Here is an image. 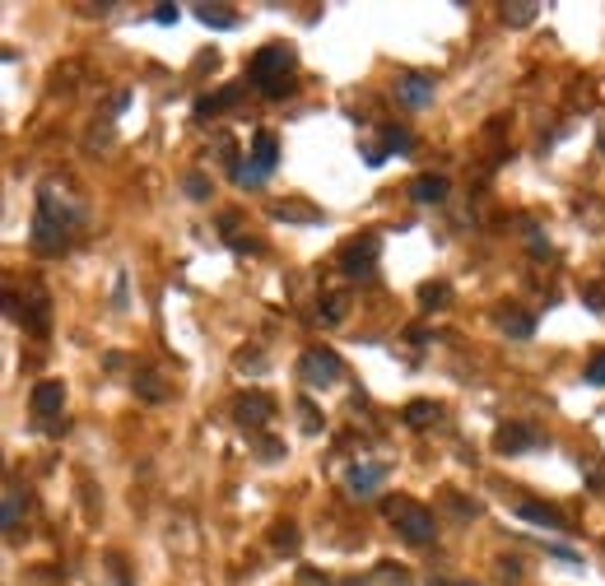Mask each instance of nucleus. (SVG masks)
Returning <instances> with one entry per match:
<instances>
[{
    "instance_id": "ea45409f",
    "label": "nucleus",
    "mask_w": 605,
    "mask_h": 586,
    "mask_svg": "<svg viewBox=\"0 0 605 586\" xmlns=\"http://www.w3.org/2000/svg\"><path fill=\"white\" fill-rule=\"evenodd\" d=\"M452 586H480V582H452Z\"/></svg>"
},
{
    "instance_id": "e433bc0d",
    "label": "nucleus",
    "mask_w": 605,
    "mask_h": 586,
    "mask_svg": "<svg viewBox=\"0 0 605 586\" xmlns=\"http://www.w3.org/2000/svg\"><path fill=\"white\" fill-rule=\"evenodd\" d=\"M587 480H592V489H605V466H596L592 475H587Z\"/></svg>"
},
{
    "instance_id": "0eeeda50",
    "label": "nucleus",
    "mask_w": 605,
    "mask_h": 586,
    "mask_svg": "<svg viewBox=\"0 0 605 586\" xmlns=\"http://www.w3.org/2000/svg\"><path fill=\"white\" fill-rule=\"evenodd\" d=\"M340 377H345V363H340L336 349H308L303 354V382L308 387H336Z\"/></svg>"
},
{
    "instance_id": "473e14b6",
    "label": "nucleus",
    "mask_w": 605,
    "mask_h": 586,
    "mask_svg": "<svg viewBox=\"0 0 605 586\" xmlns=\"http://www.w3.org/2000/svg\"><path fill=\"white\" fill-rule=\"evenodd\" d=\"M377 573H382V577H396V582H405V577H410V568H401V563H382Z\"/></svg>"
},
{
    "instance_id": "f704fd0d",
    "label": "nucleus",
    "mask_w": 605,
    "mask_h": 586,
    "mask_svg": "<svg viewBox=\"0 0 605 586\" xmlns=\"http://www.w3.org/2000/svg\"><path fill=\"white\" fill-rule=\"evenodd\" d=\"M187 196H196V200H205V196H210V187H205L201 177H187Z\"/></svg>"
},
{
    "instance_id": "2f4dec72",
    "label": "nucleus",
    "mask_w": 605,
    "mask_h": 586,
    "mask_svg": "<svg viewBox=\"0 0 605 586\" xmlns=\"http://www.w3.org/2000/svg\"><path fill=\"white\" fill-rule=\"evenodd\" d=\"M108 568H112V577H117V586H131V577H126V563H121V554H108Z\"/></svg>"
},
{
    "instance_id": "4468645a",
    "label": "nucleus",
    "mask_w": 605,
    "mask_h": 586,
    "mask_svg": "<svg viewBox=\"0 0 605 586\" xmlns=\"http://www.w3.org/2000/svg\"><path fill=\"white\" fill-rule=\"evenodd\" d=\"M498 331L512 335V340H531V335H536V317H526V312L508 307V312H498Z\"/></svg>"
},
{
    "instance_id": "6ab92c4d",
    "label": "nucleus",
    "mask_w": 605,
    "mask_h": 586,
    "mask_svg": "<svg viewBox=\"0 0 605 586\" xmlns=\"http://www.w3.org/2000/svg\"><path fill=\"white\" fill-rule=\"evenodd\" d=\"M410 196H415L419 205H438V200L447 196V177H419L415 187H410Z\"/></svg>"
},
{
    "instance_id": "c9c22d12",
    "label": "nucleus",
    "mask_w": 605,
    "mask_h": 586,
    "mask_svg": "<svg viewBox=\"0 0 605 586\" xmlns=\"http://www.w3.org/2000/svg\"><path fill=\"white\" fill-rule=\"evenodd\" d=\"M587 303H592L596 312H605V293H601V289H592V293H587Z\"/></svg>"
},
{
    "instance_id": "39448f33",
    "label": "nucleus",
    "mask_w": 605,
    "mask_h": 586,
    "mask_svg": "<svg viewBox=\"0 0 605 586\" xmlns=\"http://www.w3.org/2000/svg\"><path fill=\"white\" fill-rule=\"evenodd\" d=\"M28 410H33V419H38L42 433H52L56 424H61V414H66V382H38L33 387V400H28Z\"/></svg>"
},
{
    "instance_id": "c756f323",
    "label": "nucleus",
    "mask_w": 605,
    "mask_h": 586,
    "mask_svg": "<svg viewBox=\"0 0 605 586\" xmlns=\"http://www.w3.org/2000/svg\"><path fill=\"white\" fill-rule=\"evenodd\" d=\"M177 19H182L177 5H154V24H177Z\"/></svg>"
},
{
    "instance_id": "f3484780",
    "label": "nucleus",
    "mask_w": 605,
    "mask_h": 586,
    "mask_svg": "<svg viewBox=\"0 0 605 586\" xmlns=\"http://www.w3.org/2000/svg\"><path fill=\"white\" fill-rule=\"evenodd\" d=\"M517 517L536 521V526H550V531H564V517H559L554 507H545V503H522V507H517Z\"/></svg>"
},
{
    "instance_id": "a878e982",
    "label": "nucleus",
    "mask_w": 605,
    "mask_h": 586,
    "mask_svg": "<svg viewBox=\"0 0 605 586\" xmlns=\"http://www.w3.org/2000/svg\"><path fill=\"white\" fill-rule=\"evenodd\" d=\"M582 377H587V387H605V349L592 354V363H587V373Z\"/></svg>"
},
{
    "instance_id": "cd10ccee",
    "label": "nucleus",
    "mask_w": 605,
    "mask_h": 586,
    "mask_svg": "<svg viewBox=\"0 0 605 586\" xmlns=\"http://www.w3.org/2000/svg\"><path fill=\"white\" fill-rule=\"evenodd\" d=\"M298 414H303V428H308V433H322V414L312 410V400H303V410Z\"/></svg>"
},
{
    "instance_id": "7ed1b4c3",
    "label": "nucleus",
    "mask_w": 605,
    "mask_h": 586,
    "mask_svg": "<svg viewBox=\"0 0 605 586\" xmlns=\"http://www.w3.org/2000/svg\"><path fill=\"white\" fill-rule=\"evenodd\" d=\"M387 517H391V526L401 531L405 545H415V549H429L433 535H438V521H433V512H429V507H419V503H410V498H396V503H387Z\"/></svg>"
},
{
    "instance_id": "58836bf2",
    "label": "nucleus",
    "mask_w": 605,
    "mask_h": 586,
    "mask_svg": "<svg viewBox=\"0 0 605 586\" xmlns=\"http://www.w3.org/2000/svg\"><path fill=\"white\" fill-rule=\"evenodd\" d=\"M601 149H605V121H601Z\"/></svg>"
},
{
    "instance_id": "4c0bfd02",
    "label": "nucleus",
    "mask_w": 605,
    "mask_h": 586,
    "mask_svg": "<svg viewBox=\"0 0 605 586\" xmlns=\"http://www.w3.org/2000/svg\"><path fill=\"white\" fill-rule=\"evenodd\" d=\"M340 586H363V582H359V577H350V582H340Z\"/></svg>"
},
{
    "instance_id": "bb28decb",
    "label": "nucleus",
    "mask_w": 605,
    "mask_h": 586,
    "mask_svg": "<svg viewBox=\"0 0 605 586\" xmlns=\"http://www.w3.org/2000/svg\"><path fill=\"white\" fill-rule=\"evenodd\" d=\"M275 549H280V554H298V531L294 526H280V531H275Z\"/></svg>"
},
{
    "instance_id": "20e7f679",
    "label": "nucleus",
    "mask_w": 605,
    "mask_h": 586,
    "mask_svg": "<svg viewBox=\"0 0 605 586\" xmlns=\"http://www.w3.org/2000/svg\"><path fill=\"white\" fill-rule=\"evenodd\" d=\"M275 163H280V140L270 131H256L252 135V163L238 168V182L242 187H261V182L275 173Z\"/></svg>"
},
{
    "instance_id": "9d476101",
    "label": "nucleus",
    "mask_w": 605,
    "mask_h": 586,
    "mask_svg": "<svg viewBox=\"0 0 605 586\" xmlns=\"http://www.w3.org/2000/svg\"><path fill=\"white\" fill-rule=\"evenodd\" d=\"M28 307L24 317H19V326H28L33 335H47V321H52V303H47V289L42 284H28Z\"/></svg>"
},
{
    "instance_id": "5701e85b",
    "label": "nucleus",
    "mask_w": 605,
    "mask_h": 586,
    "mask_svg": "<svg viewBox=\"0 0 605 586\" xmlns=\"http://www.w3.org/2000/svg\"><path fill=\"white\" fill-rule=\"evenodd\" d=\"M19 507H24L19 489H14V484H5V512H0V521H5V531H14V526H19Z\"/></svg>"
},
{
    "instance_id": "aec40b11",
    "label": "nucleus",
    "mask_w": 605,
    "mask_h": 586,
    "mask_svg": "<svg viewBox=\"0 0 605 586\" xmlns=\"http://www.w3.org/2000/svg\"><path fill=\"white\" fill-rule=\"evenodd\" d=\"M447 303H452V289H447L443 280H433L419 289V307H424V312H438V307H447Z\"/></svg>"
},
{
    "instance_id": "b1692460",
    "label": "nucleus",
    "mask_w": 605,
    "mask_h": 586,
    "mask_svg": "<svg viewBox=\"0 0 605 586\" xmlns=\"http://www.w3.org/2000/svg\"><path fill=\"white\" fill-rule=\"evenodd\" d=\"M233 363H238V373H266L270 368V363L261 359V349H238V359Z\"/></svg>"
},
{
    "instance_id": "7c9ffc66",
    "label": "nucleus",
    "mask_w": 605,
    "mask_h": 586,
    "mask_svg": "<svg viewBox=\"0 0 605 586\" xmlns=\"http://www.w3.org/2000/svg\"><path fill=\"white\" fill-rule=\"evenodd\" d=\"M452 503H457V517H480V503H475V498H461V493H452Z\"/></svg>"
},
{
    "instance_id": "9b49d317",
    "label": "nucleus",
    "mask_w": 605,
    "mask_h": 586,
    "mask_svg": "<svg viewBox=\"0 0 605 586\" xmlns=\"http://www.w3.org/2000/svg\"><path fill=\"white\" fill-rule=\"evenodd\" d=\"M401 103L410 107V112H424V107L433 103V75H419V70L401 75Z\"/></svg>"
},
{
    "instance_id": "f8f14e48",
    "label": "nucleus",
    "mask_w": 605,
    "mask_h": 586,
    "mask_svg": "<svg viewBox=\"0 0 605 586\" xmlns=\"http://www.w3.org/2000/svg\"><path fill=\"white\" fill-rule=\"evenodd\" d=\"M242 89H247V80H242V84H224V89H215V94H205L201 103H196V117H215V112L233 107V103H238Z\"/></svg>"
},
{
    "instance_id": "f03ea898",
    "label": "nucleus",
    "mask_w": 605,
    "mask_h": 586,
    "mask_svg": "<svg viewBox=\"0 0 605 586\" xmlns=\"http://www.w3.org/2000/svg\"><path fill=\"white\" fill-rule=\"evenodd\" d=\"M294 66H298L294 47H284V42H270V47H261V52L252 56V66H247V80H252L266 98H280L284 84H289V75H294Z\"/></svg>"
},
{
    "instance_id": "f257e3e1",
    "label": "nucleus",
    "mask_w": 605,
    "mask_h": 586,
    "mask_svg": "<svg viewBox=\"0 0 605 586\" xmlns=\"http://www.w3.org/2000/svg\"><path fill=\"white\" fill-rule=\"evenodd\" d=\"M80 219L84 214L75 210V205L56 200V187H42L38 191V214H33V252L38 256L66 252V242H70V233H75Z\"/></svg>"
},
{
    "instance_id": "4be33fe9",
    "label": "nucleus",
    "mask_w": 605,
    "mask_h": 586,
    "mask_svg": "<svg viewBox=\"0 0 605 586\" xmlns=\"http://www.w3.org/2000/svg\"><path fill=\"white\" fill-rule=\"evenodd\" d=\"M405 424H410V428L438 424V405H433V400H415V405H405Z\"/></svg>"
},
{
    "instance_id": "ddd939ff",
    "label": "nucleus",
    "mask_w": 605,
    "mask_h": 586,
    "mask_svg": "<svg viewBox=\"0 0 605 586\" xmlns=\"http://www.w3.org/2000/svg\"><path fill=\"white\" fill-rule=\"evenodd\" d=\"M382 480H387V466H354L350 475H345V484H350V493H373L382 489Z\"/></svg>"
},
{
    "instance_id": "412c9836",
    "label": "nucleus",
    "mask_w": 605,
    "mask_h": 586,
    "mask_svg": "<svg viewBox=\"0 0 605 586\" xmlns=\"http://www.w3.org/2000/svg\"><path fill=\"white\" fill-rule=\"evenodd\" d=\"M498 14H503V24L508 28H526V24H536L540 19V5H503Z\"/></svg>"
},
{
    "instance_id": "72a5a7b5",
    "label": "nucleus",
    "mask_w": 605,
    "mask_h": 586,
    "mask_svg": "<svg viewBox=\"0 0 605 586\" xmlns=\"http://www.w3.org/2000/svg\"><path fill=\"white\" fill-rule=\"evenodd\" d=\"M550 554L554 559H564V563H573V568L582 563V554H573V549H564V545H550Z\"/></svg>"
},
{
    "instance_id": "2eb2a0df",
    "label": "nucleus",
    "mask_w": 605,
    "mask_h": 586,
    "mask_svg": "<svg viewBox=\"0 0 605 586\" xmlns=\"http://www.w3.org/2000/svg\"><path fill=\"white\" fill-rule=\"evenodd\" d=\"M196 19H201V24H210V28H219V33H229V28L242 24V14L229 10V5H196Z\"/></svg>"
},
{
    "instance_id": "a211bd4d",
    "label": "nucleus",
    "mask_w": 605,
    "mask_h": 586,
    "mask_svg": "<svg viewBox=\"0 0 605 586\" xmlns=\"http://www.w3.org/2000/svg\"><path fill=\"white\" fill-rule=\"evenodd\" d=\"M345 312H350V298H345V293H331V298H322V307H317V326H340Z\"/></svg>"
},
{
    "instance_id": "423d86ee",
    "label": "nucleus",
    "mask_w": 605,
    "mask_h": 586,
    "mask_svg": "<svg viewBox=\"0 0 605 586\" xmlns=\"http://www.w3.org/2000/svg\"><path fill=\"white\" fill-rule=\"evenodd\" d=\"M340 270H345L350 280H373L377 275V238L373 233L350 238L345 247H340Z\"/></svg>"
},
{
    "instance_id": "393cba45",
    "label": "nucleus",
    "mask_w": 605,
    "mask_h": 586,
    "mask_svg": "<svg viewBox=\"0 0 605 586\" xmlns=\"http://www.w3.org/2000/svg\"><path fill=\"white\" fill-rule=\"evenodd\" d=\"M387 149H391V154H415V140H410V131H396V126H391Z\"/></svg>"
},
{
    "instance_id": "6e6552de",
    "label": "nucleus",
    "mask_w": 605,
    "mask_h": 586,
    "mask_svg": "<svg viewBox=\"0 0 605 586\" xmlns=\"http://www.w3.org/2000/svg\"><path fill=\"white\" fill-rule=\"evenodd\" d=\"M270 414H275V400H270L266 391H242L238 405H233V419H238L242 428H266Z\"/></svg>"
},
{
    "instance_id": "c85d7f7f",
    "label": "nucleus",
    "mask_w": 605,
    "mask_h": 586,
    "mask_svg": "<svg viewBox=\"0 0 605 586\" xmlns=\"http://www.w3.org/2000/svg\"><path fill=\"white\" fill-rule=\"evenodd\" d=\"M522 573H526V563H522V559H498V577H512V582H517Z\"/></svg>"
},
{
    "instance_id": "1a4fd4ad",
    "label": "nucleus",
    "mask_w": 605,
    "mask_h": 586,
    "mask_svg": "<svg viewBox=\"0 0 605 586\" xmlns=\"http://www.w3.org/2000/svg\"><path fill=\"white\" fill-rule=\"evenodd\" d=\"M540 447V433L526 424H503L494 433V452L498 456H522V452H536Z\"/></svg>"
},
{
    "instance_id": "dca6fc26",
    "label": "nucleus",
    "mask_w": 605,
    "mask_h": 586,
    "mask_svg": "<svg viewBox=\"0 0 605 586\" xmlns=\"http://www.w3.org/2000/svg\"><path fill=\"white\" fill-rule=\"evenodd\" d=\"M135 396L149 400V405H159V400H168V387H163V377H159V373L140 368V373H135Z\"/></svg>"
}]
</instances>
